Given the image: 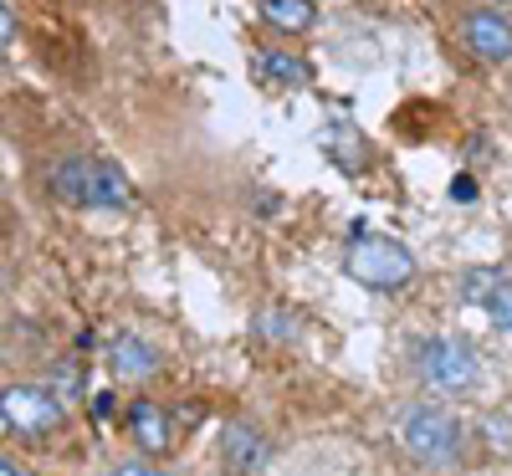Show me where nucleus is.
Segmentation results:
<instances>
[{
	"label": "nucleus",
	"instance_id": "f257e3e1",
	"mask_svg": "<svg viewBox=\"0 0 512 476\" xmlns=\"http://www.w3.org/2000/svg\"><path fill=\"white\" fill-rule=\"evenodd\" d=\"M52 190L77 210H128L134 205V185H128V175L108 159H67V164H57Z\"/></svg>",
	"mask_w": 512,
	"mask_h": 476
},
{
	"label": "nucleus",
	"instance_id": "f03ea898",
	"mask_svg": "<svg viewBox=\"0 0 512 476\" xmlns=\"http://www.w3.org/2000/svg\"><path fill=\"white\" fill-rule=\"evenodd\" d=\"M344 272L359 282V287H374V292H400L410 277H415V256L395 241V236H359L344 256Z\"/></svg>",
	"mask_w": 512,
	"mask_h": 476
},
{
	"label": "nucleus",
	"instance_id": "7ed1b4c3",
	"mask_svg": "<svg viewBox=\"0 0 512 476\" xmlns=\"http://www.w3.org/2000/svg\"><path fill=\"white\" fill-rule=\"evenodd\" d=\"M415 369H420V379L431 389H441V395H472V389L482 384V359H477L472 343H461V338L420 343Z\"/></svg>",
	"mask_w": 512,
	"mask_h": 476
},
{
	"label": "nucleus",
	"instance_id": "20e7f679",
	"mask_svg": "<svg viewBox=\"0 0 512 476\" xmlns=\"http://www.w3.org/2000/svg\"><path fill=\"white\" fill-rule=\"evenodd\" d=\"M400 441H405V451H410L415 461L446 466V461H456V451H461V425H456L446 410H436V405H415V410L405 415V425H400Z\"/></svg>",
	"mask_w": 512,
	"mask_h": 476
},
{
	"label": "nucleus",
	"instance_id": "39448f33",
	"mask_svg": "<svg viewBox=\"0 0 512 476\" xmlns=\"http://www.w3.org/2000/svg\"><path fill=\"white\" fill-rule=\"evenodd\" d=\"M62 425V405L47 395V389H36V384H11V389H0V430H11V436H47V430Z\"/></svg>",
	"mask_w": 512,
	"mask_h": 476
},
{
	"label": "nucleus",
	"instance_id": "423d86ee",
	"mask_svg": "<svg viewBox=\"0 0 512 476\" xmlns=\"http://www.w3.org/2000/svg\"><path fill=\"white\" fill-rule=\"evenodd\" d=\"M221 461H226V471H236V476H256V471L272 461V441H267L256 425L231 420V425L221 430Z\"/></svg>",
	"mask_w": 512,
	"mask_h": 476
},
{
	"label": "nucleus",
	"instance_id": "0eeeda50",
	"mask_svg": "<svg viewBox=\"0 0 512 476\" xmlns=\"http://www.w3.org/2000/svg\"><path fill=\"white\" fill-rule=\"evenodd\" d=\"M461 41L482 62H512V21L502 11H472L461 21Z\"/></svg>",
	"mask_w": 512,
	"mask_h": 476
},
{
	"label": "nucleus",
	"instance_id": "6e6552de",
	"mask_svg": "<svg viewBox=\"0 0 512 476\" xmlns=\"http://www.w3.org/2000/svg\"><path fill=\"white\" fill-rule=\"evenodd\" d=\"M461 297L466 302H482L487 308V318L497 323V328H507L512 333V277H502V272H466L461 277Z\"/></svg>",
	"mask_w": 512,
	"mask_h": 476
},
{
	"label": "nucleus",
	"instance_id": "1a4fd4ad",
	"mask_svg": "<svg viewBox=\"0 0 512 476\" xmlns=\"http://www.w3.org/2000/svg\"><path fill=\"white\" fill-rule=\"evenodd\" d=\"M108 369H113L118 379L144 384V379H154V374H159V354L149 349V343H144L139 333H118V338L108 343Z\"/></svg>",
	"mask_w": 512,
	"mask_h": 476
},
{
	"label": "nucleus",
	"instance_id": "9d476101",
	"mask_svg": "<svg viewBox=\"0 0 512 476\" xmlns=\"http://www.w3.org/2000/svg\"><path fill=\"white\" fill-rule=\"evenodd\" d=\"M128 430H134V441L149 451V456H164L169 451V415L149 400H134V410H128Z\"/></svg>",
	"mask_w": 512,
	"mask_h": 476
},
{
	"label": "nucleus",
	"instance_id": "9b49d317",
	"mask_svg": "<svg viewBox=\"0 0 512 476\" xmlns=\"http://www.w3.org/2000/svg\"><path fill=\"white\" fill-rule=\"evenodd\" d=\"M262 21L277 31H308L313 26V0H262Z\"/></svg>",
	"mask_w": 512,
	"mask_h": 476
},
{
	"label": "nucleus",
	"instance_id": "f8f14e48",
	"mask_svg": "<svg viewBox=\"0 0 512 476\" xmlns=\"http://www.w3.org/2000/svg\"><path fill=\"white\" fill-rule=\"evenodd\" d=\"M256 67H262L272 82H282V88H308V67L297 57H282V52H262L256 57Z\"/></svg>",
	"mask_w": 512,
	"mask_h": 476
},
{
	"label": "nucleus",
	"instance_id": "ddd939ff",
	"mask_svg": "<svg viewBox=\"0 0 512 476\" xmlns=\"http://www.w3.org/2000/svg\"><path fill=\"white\" fill-rule=\"evenodd\" d=\"M108 476H164V471H154L149 461H118Z\"/></svg>",
	"mask_w": 512,
	"mask_h": 476
},
{
	"label": "nucleus",
	"instance_id": "4468645a",
	"mask_svg": "<svg viewBox=\"0 0 512 476\" xmlns=\"http://www.w3.org/2000/svg\"><path fill=\"white\" fill-rule=\"evenodd\" d=\"M16 36V11H11V0H0V41H11Z\"/></svg>",
	"mask_w": 512,
	"mask_h": 476
},
{
	"label": "nucleus",
	"instance_id": "2eb2a0df",
	"mask_svg": "<svg viewBox=\"0 0 512 476\" xmlns=\"http://www.w3.org/2000/svg\"><path fill=\"white\" fill-rule=\"evenodd\" d=\"M0 476H31V471H21L16 461H6V456H0Z\"/></svg>",
	"mask_w": 512,
	"mask_h": 476
}]
</instances>
